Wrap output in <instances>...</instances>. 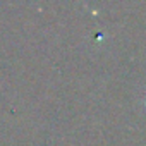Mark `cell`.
Here are the masks:
<instances>
[{
  "mask_svg": "<svg viewBox=\"0 0 146 146\" xmlns=\"http://www.w3.org/2000/svg\"><path fill=\"white\" fill-rule=\"evenodd\" d=\"M144 107H146V96H144Z\"/></svg>",
  "mask_w": 146,
  "mask_h": 146,
  "instance_id": "6da1fadb",
  "label": "cell"
}]
</instances>
